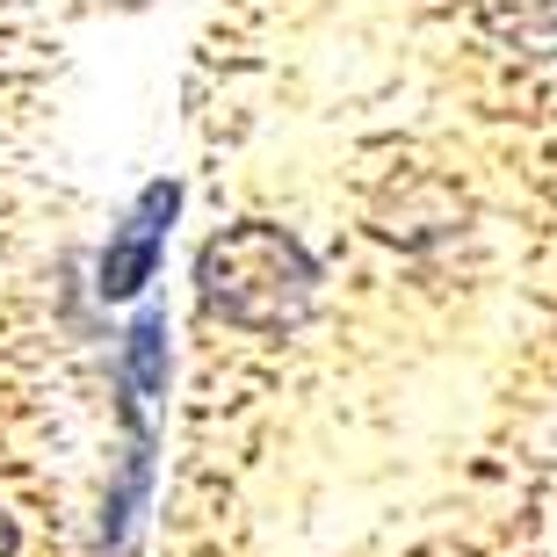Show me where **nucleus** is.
Returning a JSON list of instances; mask_svg holds the SVG:
<instances>
[{"label": "nucleus", "mask_w": 557, "mask_h": 557, "mask_svg": "<svg viewBox=\"0 0 557 557\" xmlns=\"http://www.w3.org/2000/svg\"><path fill=\"white\" fill-rule=\"evenodd\" d=\"M196 297L239 333H289L305 326L311 297H319V261L305 239L269 218H239V225L210 232L196 253Z\"/></svg>", "instance_id": "obj_1"}, {"label": "nucleus", "mask_w": 557, "mask_h": 557, "mask_svg": "<svg viewBox=\"0 0 557 557\" xmlns=\"http://www.w3.org/2000/svg\"><path fill=\"white\" fill-rule=\"evenodd\" d=\"M182 218V182H145L138 203L124 210V225L109 232L102 261H95V289H102L109 305H124L138 297L152 275H160V253H166V225Z\"/></svg>", "instance_id": "obj_2"}, {"label": "nucleus", "mask_w": 557, "mask_h": 557, "mask_svg": "<svg viewBox=\"0 0 557 557\" xmlns=\"http://www.w3.org/2000/svg\"><path fill=\"white\" fill-rule=\"evenodd\" d=\"M463 218H471V196L449 174H434V166H406L376 196V232L398 239V247H442V239L463 232Z\"/></svg>", "instance_id": "obj_3"}, {"label": "nucleus", "mask_w": 557, "mask_h": 557, "mask_svg": "<svg viewBox=\"0 0 557 557\" xmlns=\"http://www.w3.org/2000/svg\"><path fill=\"white\" fill-rule=\"evenodd\" d=\"M145 493H152V428H145L138 406H124V463H116V478H109V493H102L95 550H109V557L124 550L138 515H145Z\"/></svg>", "instance_id": "obj_4"}, {"label": "nucleus", "mask_w": 557, "mask_h": 557, "mask_svg": "<svg viewBox=\"0 0 557 557\" xmlns=\"http://www.w3.org/2000/svg\"><path fill=\"white\" fill-rule=\"evenodd\" d=\"M166 370H174V355H166V311L145 305L138 319L124 326V348H116V384H124V406H152L166 398Z\"/></svg>", "instance_id": "obj_5"}, {"label": "nucleus", "mask_w": 557, "mask_h": 557, "mask_svg": "<svg viewBox=\"0 0 557 557\" xmlns=\"http://www.w3.org/2000/svg\"><path fill=\"white\" fill-rule=\"evenodd\" d=\"M478 22L529 59H557V0H478Z\"/></svg>", "instance_id": "obj_6"}, {"label": "nucleus", "mask_w": 557, "mask_h": 557, "mask_svg": "<svg viewBox=\"0 0 557 557\" xmlns=\"http://www.w3.org/2000/svg\"><path fill=\"white\" fill-rule=\"evenodd\" d=\"M0 557H15V515L0 507Z\"/></svg>", "instance_id": "obj_7"}]
</instances>
